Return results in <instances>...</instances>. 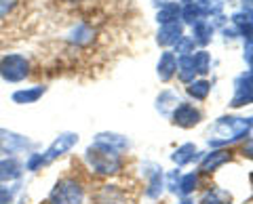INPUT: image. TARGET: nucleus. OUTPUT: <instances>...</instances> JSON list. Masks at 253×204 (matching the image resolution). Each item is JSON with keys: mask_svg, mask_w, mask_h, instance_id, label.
Here are the masks:
<instances>
[{"mask_svg": "<svg viewBox=\"0 0 253 204\" xmlns=\"http://www.w3.org/2000/svg\"><path fill=\"white\" fill-rule=\"evenodd\" d=\"M83 162H84V169L89 170L93 177H101V179L116 177L125 170L123 154L104 145V143H97V141H93V143L84 150Z\"/></svg>", "mask_w": 253, "mask_h": 204, "instance_id": "f257e3e1", "label": "nucleus"}, {"mask_svg": "<svg viewBox=\"0 0 253 204\" xmlns=\"http://www.w3.org/2000/svg\"><path fill=\"white\" fill-rule=\"evenodd\" d=\"M251 133L249 118H239V116H221L215 124L209 129V145L211 147H224L236 143V141L247 139Z\"/></svg>", "mask_w": 253, "mask_h": 204, "instance_id": "f03ea898", "label": "nucleus"}, {"mask_svg": "<svg viewBox=\"0 0 253 204\" xmlns=\"http://www.w3.org/2000/svg\"><path fill=\"white\" fill-rule=\"evenodd\" d=\"M86 183L81 175H63L51 187L46 204H84Z\"/></svg>", "mask_w": 253, "mask_h": 204, "instance_id": "7ed1b4c3", "label": "nucleus"}, {"mask_svg": "<svg viewBox=\"0 0 253 204\" xmlns=\"http://www.w3.org/2000/svg\"><path fill=\"white\" fill-rule=\"evenodd\" d=\"M32 76V59L30 55L19 51H9L0 55V80L6 84L26 82Z\"/></svg>", "mask_w": 253, "mask_h": 204, "instance_id": "20e7f679", "label": "nucleus"}, {"mask_svg": "<svg viewBox=\"0 0 253 204\" xmlns=\"http://www.w3.org/2000/svg\"><path fill=\"white\" fill-rule=\"evenodd\" d=\"M36 150V141L17 131L0 127V154L2 156H21Z\"/></svg>", "mask_w": 253, "mask_h": 204, "instance_id": "39448f33", "label": "nucleus"}, {"mask_svg": "<svg viewBox=\"0 0 253 204\" xmlns=\"http://www.w3.org/2000/svg\"><path fill=\"white\" fill-rule=\"evenodd\" d=\"M76 145H78V133H74V131H63V133H59V135L51 141L46 150H42V156H44L46 164H53L55 160H59L66 154L72 152Z\"/></svg>", "mask_w": 253, "mask_h": 204, "instance_id": "423d86ee", "label": "nucleus"}, {"mask_svg": "<svg viewBox=\"0 0 253 204\" xmlns=\"http://www.w3.org/2000/svg\"><path fill=\"white\" fill-rule=\"evenodd\" d=\"M93 204H133L131 194L118 183H101L91 194Z\"/></svg>", "mask_w": 253, "mask_h": 204, "instance_id": "0eeeda50", "label": "nucleus"}, {"mask_svg": "<svg viewBox=\"0 0 253 204\" xmlns=\"http://www.w3.org/2000/svg\"><path fill=\"white\" fill-rule=\"evenodd\" d=\"M95 36H97V32H95V28L91 26V23L78 21L68 30L66 42L70 46H74V49H84V46H89V44L95 42Z\"/></svg>", "mask_w": 253, "mask_h": 204, "instance_id": "6e6552de", "label": "nucleus"}, {"mask_svg": "<svg viewBox=\"0 0 253 204\" xmlns=\"http://www.w3.org/2000/svg\"><path fill=\"white\" fill-rule=\"evenodd\" d=\"M203 120V112L192 103H181L171 112V122L181 129H192Z\"/></svg>", "mask_w": 253, "mask_h": 204, "instance_id": "1a4fd4ad", "label": "nucleus"}, {"mask_svg": "<svg viewBox=\"0 0 253 204\" xmlns=\"http://www.w3.org/2000/svg\"><path fill=\"white\" fill-rule=\"evenodd\" d=\"M23 172H26V167H23V160L19 156H2L0 158V185L21 181Z\"/></svg>", "mask_w": 253, "mask_h": 204, "instance_id": "9d476101", "label": "nucleus"}, {"mask_svg": "<svg viewBox=\"0 0 253 204\" xmlns=\"http://www.w3.org/2000/svg\"><path fill=\"white\" fill-rule=\"evenodd\" d=\"M146 167L150 169L146 170V198L158 200L165 190V172L154 162H146Z\"/></svg>", "mask_w": 253, "mask_h": 204, "instance_id": "9b49d317", "label": "nucleus"}, {"mask_svg": "<svg viewBox=\"0 0 253 204\" xmlns=\"http://www.w3.org/2000/svg\"><path fill=\"white\" fill-rule=\"evenodd\" d=\"M49 91L46 84H32V86H21V89H15L11 93V101L15 105H32L38 103Z\"/></svg>", "mask_w": 253, "mask_h": 204, "instance_id": "f8f14e48", "label": "nucleus"}, {"mask_svg": "<svg viewBox=\"0 0 253 204\" xmlns=\"http://www.w3.org/2000/svg\"><path fill=\"white\" fill-rule=\"evenodd\" d=\"M230 160H232L230 150H213V152L203 156L199 172H203V175H211V172H215L219 167H224V164L230 162Z\"/></svg>", "mask_w": 253, "mask_h": 204, "instance_id": "ddd939ff", "label": "nucleus"}, {"mask_svg": "<svg viewBox=\"0 0 253 204\" xmlns=\"http://www.w3.org/2000/svg\"><path fill=\"white\" fill-rule=\"evenodd\" d=\"M181 36H184V26H181V21L163 23L161 30H158V34H156V42L161 46H175Z\"/></svg>", "mask_w": 253, "mask_h": 204, "instance_id": "4468645a", "label": "nucleus"}, {"mask_svg": "<svg viewBox=\"0 0 253 204\" xmlns=\"http://www.w3.org/2000/svg\"><path fill=\"white\" fill-rule=\"evenodd\" d=\"M156 74L163 82H169L173 76L177 74V57L175 53L171 51H165L161 53V59H158V66H156Z\"/></svg>", "mask_w": 253, "mask_h": 204, "instance_id": "2eb2a0df", "label": "nucleus"}, {"mask_svg": "<svg viewBox=\"0 0 253 204\" xmlns=\"http://www.w3.org/2000/svg\"><path fill=\"white\" fill-rule=\"evenodd\" d=\"M93 141H97V143H104V145L112 147V150L121 152V154H125V152L131 147L129 139H126L125 135H118V133H110V131H106V133H97Z\"/></svg>", "mask_w": 253, "mask_h": 204, "instance_id": "dca6fc26", "label": "nucleus"}, {"mask_svg": "<svg viewBox=\"0 0 253 204\" xmlns=\"http://www.w3.org/2000/svg\"><path fill=\"white\" fill-rule=\"evenodd\" d=\"M199 204H232V196H230V192L213 185V187H207V190L203 192Z\"/></svg>", "mask_w": 253, "mask_h": 204, "instance_id": "f3484780", "label": "nucleus"}, {"mask_svg": "<svg viewBox=\"0 0 253 204\" xmlns=\"http://www.w3.org/2000/svg\"><path fill=\"white\" fill-rule=\"evenodd\" d=\"M199 185H201V172L199 170H192V172H188V175H181L179 177V183H177V192L175 194L188 198L190 194H194L196 190H199Z\"/></svg>", "mask_w": 253, "mask_h": 204, "instance_id": "a211bd4d", "label": "nucleus"}, {"mask_svg": "<svg viewBox=\"0 0 253 204\" xmlns=\"http://www.w3.org/2000/svg\"><path fill=\"white\" fill-rule=\"evenodd\" d=\"M213 32H215L213 23L209 19H201V21H196L192 26V40L196 44H207V42H211Z\"/></svg>", "mask_w": 253, "mask_h": 204, "instance_id": "6ab92c4d", "label": "nucleus"}, {"mask_svg": "<svg viewBox=\"0 0 253 204\" xmlns=\"http://www.w3.org/2000/svg\"><path fill=\"white\" fill-rule=\"evenodd\" d=\"M179 103H181V101H179L177 93L167 89V91H163L161 95H158V99H156V109H158L161 114H165V116H171V112H173V109H175Z\"/></svg>", "mask_w": 253, "mask_h": 204, "instance_id": "aec40b11", "label": "nucleus"}, {"mask_svg": "<svg viewBox=\"0 0 253 204\" xmlns=\"http://www.w3.org/2000/svg\"><path fill=\"white\" fill-rule=\"evenodd\" d=\"M177 76H179V80L186 84H190L199 76L196 74V68H194V61H192V55H181L177 59Z\"/></svg>", "mask_w": 253, "mask_h": 204, "instance_id": "412c9836", "label": "nucleus"}, {"mask_svg": "<svg viewBox=\"0 0 253 204\" xmlns=\"http://www.w3.org/2000/svg\"><path fill=\"white\" fill-rule=\"evenodd\" d=\"M199 150H196V145L194 143H184V145H179L175 152L171 154V160L177 164V167H184V164H190L194 158H199Z\"/></svg>", "mask_w": 253, "mask_h": 204, "instance_id": "4be33fe9", "label": "nucleus"}, {"mask_svg": "<svg viewBox=\"0 0 253 204\" xmlns=\"http://www.w3.org/2000/svg\"><path fill=\"white\" fill-rule=\"evenodd\" d=\"M181 19V6L177 2H167L165 6H161L156 13V21L161 23H175Z\"/></svg>", "mask_w": 253, "mask_h": 204, "instance_id": "5701e85b", "label": "nucleus"}, {"mask_svg": "<svg viewBox=\"0 0 253 204\" xmlns=\"http://www.w3.org/2000/svg\"><path fill=\"white\" fill-rule=\"evenodd\" d=\"M188 95L192 97V99H196V101H205L209 97V91H211V82L209 80H192L188 84Z\"/></svg>", "mask_w": 253, "mask_h": 204, "instance_id": "b1692460", "label": "nucleus"}, {"mask_svg": "<svg viewBox=\"0 0 253 204\" xmlns=\"http://www.w3.org/2000/svg\"><path fill=\"white\" fill-rule=\"evenodd\" d=\"M181 19H184L188 26H194L196 21L207 19V17H205V13H203V9H201L199 2H190V4H186V6H181Z\"/></svg>", "mask_w": 253, "mask_h": 204, "instance_id": "393cba45", "label": "nucleus"}, {"mask_svg": "<svg viewBox=\"0 0 253 204\" xmlns=\"http://www.w3.org/2000/svg\"><path fill=\"white\" fill-rule=\"evenodd\" d=\"M23 167H26V170H28V172H38V170H42L44 167H49V164H46V160H44L42 152L34 150V152L26 154V160H23Z\"/></svg>", "mask_w": 253, "mask_h": 204, "instance_id": "a878e982", "label": "nucleus"}, {"mask_svg": "<svg viewBox=\"0 0 253 204\" xmlns=\"http://www.w3.org/2000/svg\"><path fill=\"white\" fill-rule=\"evenodd\" d=\"M192 61H194V68H196V74L205 76L207 72H211V55L207 51H194Z\"/></svg>", "mask_w": 253, "mask_h": 204, "instance_id": "bb28decb", "label": "nucleus"}, {"mask_svg": "<svg viewBox=\"0 0 253 204\" xmlns=\"http://www.w3.org/2000/svg\"><path fill=\"white\" fill-rule=\"evenodd\" d=\"M19 2L21 0H0V23L9 21L15 11L19 9Z\"/></svg>", "mask_w": 253, "mask_h": 204, "instance_id": "cd10ccee", "label": "nucleus"}, {"mask_svg": "<svg viewBox=\"0 0 253 204\" xmlns=\"http://www.w3.org/2000/svg\"><path fill=\"white\" fill-rule=\"evenodd\" d=\"M194 49H196V42L192 40V36H181L179 42L175 44V53L179 55V57L181 55H192Z\"/></svg>", "mask_w": 253, "mask_h": 204, "instance_id": "c85d7f7f", "label": "nucleus"}, {"mask_svg": "<svg viewBox=\"0 0 253 204\" xmlns=\"http://www.w3.org/2000/svg\"><path fill=\"white\" fill-rule=\"evenodd\" d=\"M243 57H245V61H247V66L253 69V38L245 42V55Z\"/></svg>", "mask_w": 253, "mask_h": 204, "instance_id": "c756f323", "label": "nucleus"}, {"mask_svg": "<svg viewBox=\"0 0 253 204\" xmlns=\"http://www.w3.org/2000/svg\"><path fill=\"white\" fill-rule=\"evenodd\" d=\"M243 156L245 158H249V160H253V137H249L243 143Z\"/></svg>", "mask_w": 253, "mask_h": 204, "instance_id": "7c9ffc66", "label": "nucleus"}, {"mask_svg": "<svg viewBox=\"0 0 253 204\" xmlns=\"http://www.w3.org/2000/svg\"><path fill=\"white\" fill-rule=\"evenodd\" d=\"M152 2H154L156 6H165L167 2H171V0H152Z\"/></svg>", "mask_w": 253, "mask_h": 204, "instance_id": "2f4dec72", "label": "nucleus"}, {"mask_svg": "<svg viewBox=\"0 0 253 204\" xmlns=\"http://www.w3.org/2000/svg\"><path fill=\"white\" fill-rule=\"evenodd\" d=\"M179 204H194V202H192V200H190V198H184V200H181Z\"/></svg>", "mask_w": 253, "mask_h": 204, "instance_id": "473e14b6", "label": "nucleus"}, {"mask_svg": "<svg viewBox=\"0 0 253 204\" xmlns=\"http://www.w3.org/2000/svg\"><path fill=\"white\" fill-rule=\"evenodd\" d=\"M177 2H181V4L186 6V4H190V2H194V0H177Z\"/></svg>", "mask_w": 253, "mask_h": 204, "instance_id": "72a5a7b5", "label": "nucleus"}, {"mask_svg": "<svg viewBox=\"0 0 253 204\" xmlns=\"http://www.w3.org/2000/svg\"><path fill=\"white\" fill-rule=\"evenodd\" d=\"M249 122H251V129H253V116H251V118H249Z\"/></svg>", "mask_w": 253, "mask_h": 204, "instance_id": "f704fd0d", "label": "nucleus"}, {"mask_svg": "<svg viewBox=\"0 0 253 204\" xmlns=\"http://www.w3.org/2000/svg\"><path fill=\"white\" fill-rule=\"evenodd\" d=\"M11 204H19V202H11Z\"/></svg>", "mask_w": 253, "mask_h": 204, "instance_id": "c9c22d12", "label": "nucleus"}]
</instances>
